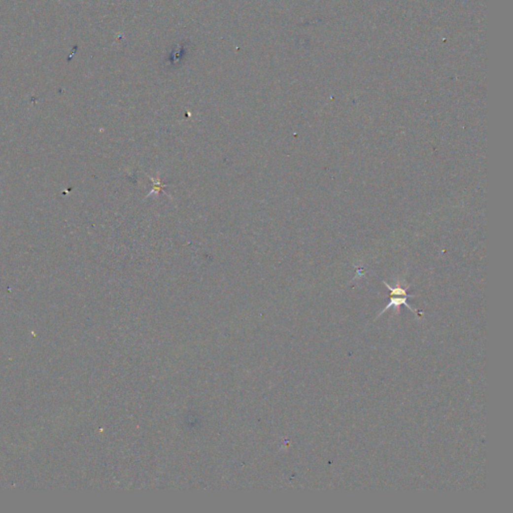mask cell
Returning <instances> with one entry per match:
<instances>
[{"label":"cell","instance_id":"obj_1","mask_svg":"<svg viewBox=\"0 0 513 513\" xmlns=\"http://www.w3.org/2000/svg\"><path fill=\"white\" fill-rule=\"evenodd\" d=\"M390 296H391L390 303H389V304L384 308V310L380 313V315H382L385 311H387V310H388L389 308H391V307L395 308V309L398 311V310H399V307H400L401 305L406 306V307H407L410 311H412L414 314H417V312H416L414 309H412V307L407 303V299H408V298H413V297H415V296H410V295L401 296V295H394V294H390ZM380 315H379V316H380Z\"/></svg>","mask_w":513,"mask_h":513}]
</instances>
